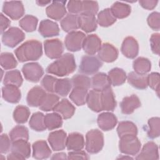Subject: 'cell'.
<instances>
[{
  "instance_id": "cell-1",
  "label": "cell",
  "mask_w": 160,
  "mask_h": 160,
  "mask_svg": "<svg viewBox=\"0 0 160 160\" xmlns=\"http://www.w3.org/2000/svg\"><path fill=\"white\" fill-rule=\"evenodd\" d=\"M14 53L21 62L38 60L42 54V44L34 39L27 41L16 49Z\"/></svg>"
},
{
  "instance_id": "cell-2",
  "label": "cell",
  "mask_w": 160,
  "mask_h": 160,
  "mask_svg": "<svg viewBox=\"0 0 160 160\" xmlns=\"http://www.w3.org/2000/svg\"><path fill=\"white\" fill-rule=\"evenodd\" d=\"M76 68V64L73 54L65 53L50 64L47 67L46 71L49 74L62 77L72 73Z\"/></svg>"
},
{
  "instance_id": "cell-3",
  "label": "cell",
  "mask_w": 160,
  "mask_h": 160,
  "mask_svg": "<svg viewBox=\"0 0 160 160\" xmlns=\"http://www.w3.org/2000/svg\"><path fill=\"white\" fill-rule=\"evenodd\" d=\"M104 146V136L98 129H92L86 135V150L90 154H96L101 151Z\"/></svg>"
},
{
  "instance_id": "cell-4",
  "label": "cell",
  "mask_w": 160,
  "mask_h": 160,
  "mask_svg": "<svg viewBox=\"0 0 160 160\" xmlns=\"http://www.w3.org/2000/svg\"><path fill=\"white\" fill-rule=\"evenodd\" d=\"M119 138V148L121 152L126 155L134 156L139 152L141 144L136 136L128 134Z\"/></svg>"
},
{
  "instance_id": "cell-5",
  "label": "cell",
  "mask_w": 160,
  "mask_h": 160,
  "mask_svg": "<svg viewBox=\"0 0 160 160\" xmlns=\"http://www.w3.org/2000/svg\"><path fill=\"white\" fill-rule=\"evenodd\" d=\"M102 62L98 57L94 55H85L82 57L79 71L84 74H92L102 67Z\"/></svg>"
},
{
  "instance_id": "cell-6",
  "label": "cell",
  "mask_w": 160,
  "mask_h": 160,
  "mask_svg": "<svg viewBox=\"0 0 160 160\" xmlns=\"http://www.w3.org/2000/svg\"><path fill=\"white\" fill-rule=\"evenodd\" d=\"M24 38L25 34L21 29L17 27H11L2 34V42L9 48H14Z\"/></svg>"
},
{
  "instance_id": "cell-7",
  "label": "cell",
  "mask_w": 160,
  "mask_h": 160,
  "mask_svg": "<svg viewBox=\"0 0 160 160\" xmlns=\"http://www.w3.org/2000/svg\"><path fill=\"white\" fill-rule=\"evenodd\" d=\"M85 38V34L81 31H75L69 32L64 39V44L66 49L71 52L80 51L82 48Z\"/></svg>"
},
{
  "instance_id": "cell-8",
  "label": "cell",
  "mask_w": 160,
  "mask_h": 160,
  "mask_svg": "<svg viewBox=\"0 0 160 160\" xmlns=\"http://www.w3.org/2000/svg\"><path fill=\"white\" fill-rule=\"evenodd\" d=\"M22 72L25 79L30 82H37L42 78L44 70L38 62H29L22 68Z\"/></svg>"
},
{
  "instance_id": "cell-9",
  "label": "cell",
  "mask_w": 160,
  "mask_h": 160,
  "mask_svg": "<svg viewBox=\"0 0 160 160\" xmlns=\"http://www.w3.org/2000/svg\"><path fill=\"white\" fill-rule=\"evenodd\" d=\"M2 12L11 19L18 20L24 14V6L21 1H6L3 3Z\"/></svg>"
},
{
  "instance_id": "cell-10",
  "label": "cell",
  "mask_w": 160,
  "mask_h": 160,
  "mask_svg": "<svg viewBox=\"0 0 160 160\" xmlns=\"http://www.w3.org/2000/svg\"><path fill=\"white\" fill-rule=\"evenodd\" d=\"M44 48L46 55L50 59H58L63 53L64 46L58 39H47L44 42Z\"/></svg>"
},
{
  "instance_id": "cell-11",
  "label": "cell",
  "mask_w": 160,
  "mask_h": 160,
  "mask_svg": "<svg viewBox=\"0 0 160 160\" xmlns=\"http://www.w3.org/2000/svg\"><path fill=\"white\" fill-rule=\"evenodd\" d=\"M48 140L53 151H62L66 147V132L63 130L52 131L49 134Z\"/></svg>"
},
{
  "instance_id": "cell-12",
  "label": "cell",
  "mask_w": 160,
  "mask_h": 160,
  "mask_svg": "<svg viewBox=\"0 0 160 160\" xmlns=\"http://www.w3.org/2000/svg\"><path fill=\"white\" fill-rule=\"evenodd\" d=\"M66 1H54L46 9V12L49 18L54 20H61L66 14Z\"/></svg>"
},
{
  "instance_id": "cell-13",
  "label": "cell",
  "mask_w": 160,
  "mask_h": 160,
  "mask_svg": "<svg viewBox=\"0 0 160 160\" xmlns=\"http://www.w3.org/2000/svg\"><path fill=\"white\" fill-rule=\"evenodd\" d=\"M121 51L125 57L129 59L135 58L139 52L138 41L132 36L126 37L122 41Z\"/></svg>"
},
{
  "instance_id": "cell-14",
  "label": "cell",
  "mask_w": 160,
  "mask_h": 160,
  "mask_svg": "<svg viewBox=\"0 0 160 160\" xmlns=\"http://www.w3.org/2000/svg\"><path fill=\"white\" fill-rule=\"evenodd\" d=\"M118 54L117 48L108 42L102 44L98 52L99 59L106 62H112L116 61L118 57Z\"/></svg>"
},
{
  "instance_id": "cell-15",
  "label": "cell",
  "mask_w": 160,
  "mask_h": 160,
  "mask_svg": "<svg viewBox=\"0 0 160 160\" xmlns=\"http://www.w3.org/2000/svg\"><path fill=\"white\" fill-rule=\"evenodd\" d=\"M101 40L96 34H89L86 36L82 49L88 55H94L98 52L101 46Z\"/></svg>"
},
{
  "instance_id": "cell-16",
  "label": "cell",
  "mask_w": 160,
  "mask_h": 160,
  "mask_svg": "<svg viewBox=\"0 0 160 160\" xmlns=\"http://www.w3.org/2000/svg\"><path fill=\"white\" fill-rule=\"evenodd\" d=\"M46 92L40 86H34L29 90L27 94L26 101L29 106L31 107H39Z\"/></svg>"
},
{
  "instance_id": "cell-17",
  "label": "cell",
  "mask_w": 160,
  "mask_h": 160,
  "mask_svg": "<svg viewBox=\"0 0 160 160\" xmlns=\"http://www.w3.org/2000/svg\"><path fill=\"white\" fill-rule=\"evenodd\" d=\"M39 32L44 38H50L59 35V28L58 24L49 19H44L40 22Z\"/></svg>"
},
{
  "instance_id": "cell-18",
  "label": "cell",
  "mask_w": 160,
  "mask_h": 160,
  "mask_svg": "<svg viewBox=\"0 0 160 160\" xmlns=\"http://www.w3.org/2000/svg\"><path fill=\"white\" fill-rule=\"evenodd\" d=\"M98 125L99 128L104 131L112 129L118 122L116 116L111 112H106L100 114L97 119Z\"/></svg>"
},
{
  "instance_id": "cell-19",
  "label": "cell",
  "mask_w": 160,
  "mask_h": 160,
  "mask_svg": "<svg viewBox=\"0 0 160 160\" xmlns=\"http://www.w3.org/2000/svg\"><path fill=\"white\" fill-rule=\"evenodd\" d=\"M136 159H158L159 151L158 145L152 142H146L142 147L140 153L136 156Z\"/></svg>"
},
{
  "instance_id": "cell-20",
  "label": "cell",
  "mask_w": 160,
  "mask_h": 160,
  "mask_svg": "<svg viewBox=\"0 0 160 160\" xmlns=\"http://www.w3.org/2000/svg\"><path fill=\"white\" fill-rule=\"evenodd\" d=\"M141 106V101L136 94L124 98L120 103L122 113L124 114H132L135 109Z\"/></svg>"
},
{
  "instance_id": "cell-21",
  "label": "cell",
  "mask_w": 160,
  "mask_h": 160,
  "mask_svg": "<svg viewBox=\"0 0 160 160\" xmlns=\"http://www.w3.org/2000/svg\"><path fill=\"white\" fill-rule=\"evenodd\" d=\"M2 97L8 102L18 103L21 98V92L18 87L7 84L2 88Z\"/></svg>"
},
{
  "instance_id": "cell-22",
  "label": "cell",
  "mask_w": 160,
  "mask_h": 160,
  "mask_svg": "<svg viewBox=\"0 0 160 160\" xmlns=\"http://www.w3.org/2000/svg\"><path fill=\"white\" fill-rule=\"evenodd\" d=\"M101 104L102 111H112L116 107V101L112 89L109 86L101 91Z\"/></svg>"
},
{
  "instance_id": "cell-23",
  "label": "cell",
  "mask_w": 160,
  "mask_h": 160,
  "mask_svg": "<svg viewBox=\"0 0 160 160\" xmlns=\"http://www.w3.org/2000/svg\"><path fill=\"white\" fill-rule=\"evenodd\" d=\"M51 154V151L45 141L39 140L32 144V157L34 159H47Z\"/></svg>"
},
{
  "instance_id": "cell-24",
  "label": "cell",
  "mask_w": 160,
  "mask_h": 160,
  "mask_svg": "<svg viewBox=\"0 0 160 160\" xmlns=\"http://www.w3.org/2000/svg\"><path fill=\"white\" fill-rule=\"evenodd\" d=\"M75 107L67 99H62L57 104L53 111L59 114L64 119L71 118L74 114Z\"/></svg>"
},
{
  "instance_id": "cell-25",
  "label": "cell",
  "mask_w": 160,
  "mask_h": 160,
  "mask_svg": "<svg viewBox=\"0 0 160 160\" xmlns=\"http://www.w3.org/2000/svg\"><path fill=\"white\" fill-rule=\"evenodd\" d=\"M86 103L88 108L94 112H99L102 111L101 104V91L92 89L88 94Z\"/></svg>"
},
{
  "instance_id": "cell-26",
  "label": "cell",
  "mask_w": 160,
  "mask_h": 160,
  "mask_svg": "<svg viewBox=\"0 0 160 160\" xmlns=\"http://www.w3.org/2000/svg\"><path fill=\"white\" fill-rule=\"evenodd\" d=\"M126 79L129 84L138 89H145L148 86V75L146 74H140L132 71L128 74Z\"/></svg>"
},
{
  "instance_id": "cell-27",
  "label": "cell",
  "mask_w": 160,
  "mask_h": 160,
  "mask_svg": "<svg viewBox=\"0 0 160 160\" xmlns=\"http://www.w3.org/2000/svg\"><path fill=\"white\" fill-rule=\"evenodd\" d=\"M62 29L67 32L75 31L79 28V15L68 14L61 21Z\"/></svg>"
},
{
  "instance_id": "cell-28",
  "label": "cell",
  "mask_w": 160,
  "mask_h": 160,
  "mask_svg": "<svg viewBox=\"0 0 160 160\" xmlns=\"http://www.w3.org/2000/svg\"><path fill=\"white\" fill-rule=\"evenodd\" d=\"M85 142L83 136L78 132H71L67 136L66 147L68 150H82Z\"/></svg>"
},
{
  "instance_id": "cell-29",
  "label": "cell",
  "mask_w": 160,
  "mask_h": 160,
  "mask_svg": "<svg viewBox=\"0 0 160 160\" xmlns=\"http://www.w3.org/2000/svg\"><path fill=\"white\" fill-rule=\"evenodd\" d=\"M11 151L27 159L31 155V146L27 140H16L12 142Z\"/></svg>"
},
{
  "instance_id": "cell-30",
  "label": "cell",
  "mask_w": 160,
  "mask_h": 160,
  "mask_svg": "<svg viewBox=\"0 0 160 160\" xmlns=\"http://www.w3.org/2000/svg\"><path fill=\"white\" fill-rule=\"evenodd\" d=\"M98 21L95 16L79 14V28L85 32H91L96 29Z\"/></svg>"
},
{
  "instance_id": "cell-31",
  "label": "cell",
  "mask_w": 160,
  "mask_h": 160,
  "mask_svg": "<svg viewBox=\"0 0 160 160\" xmlns=\"http://www.w3.org/2000/svg\"><path fill=\"white\" fill-rule=\"evenodd\" d=\"M91 79L92 89L102 91L105 88L111 86L108 76L104 72H98L94 74Z\"/></svg>"
},
{
  "instance_id": "cell-32",
  "label": "cell",
  "mask_w": 160,
  "mask_h": 160,
  "mask_svg": "<svg viewBox=\"0 0 160 160\" xmlns=\"http://www.w3.org/2000/svg\"><path fill=\"white\" fill-rule=\"evenodd\" d=\"M110 84L114 86H118L124 84L127 79L126 72L121 68H115L110 70L108 74Z\"/></svg>"
},
{
  "instance_id": "cell-33",
  "label": "cell",
  "mask_w": 160,
  "mask_h": 160,
  "mask_svg": "<svg viewBox=\"0 0 160 160\" xmlns=\"http://www.w3.org/2000/svg\"><path fill=\"white\" fill-rule=\"evenodd\" d=\"M112 14L116 18L123 19L128 17L131 11V6L126 3L116 1L110 8Z\"/></svg>"
},
{
  "instance_id": "cell-34",
  "label": "cell",
  "mask_w": 160,
  "mask_h": 160,
  "mask_svg": "<svg viewBox=\"0 0 160 160\" xmlns=\"http://www.w3.org/2000/svg\"><path fill=\"white\" fill-rule=\"evenodd\" d=\"M88 94V89L80 88H73L70 92L69 98L77 106H82L86 103Z\"/></svg>"
},
{
  "instance_id": "cell-35",
  "label": "cell",
  "mask_w": 160,
  "mask_h": 160,
  "mask_svg": "<svg viewBox=\"0 0 160 160\" xmlns=\"http://www.w3.org/2000/svg\"><path fill=\"white\" fill-rule=\"evenodd\" d=\"M97 21L98 24L102 27H109L116 21V18L112 14L110 8H106L98 13Z\"/></svg>"
},
{
  "instance_id": "cell-36",
  "label": "cell",
  "mask_w": 160,
  "mask_h": 160,
  "mask_svg": "<svg viewBox=\"0 0 160 160\" xmlns=\"http://www.w3.org/2000/svg\"><path fill=\"white\" fill-rule=\"evenodd\" d=\"M44 115L41 112H36L31 116L29 124L30 128L38 132L44 131L46 129L44 123Z\"/></svg>"
},
{
  "instance_id": "cell-37",
  "label": "cell",
  "mask_w": 160,
  "mask_h": 160,
  "mask_svg": "<svg viewBox=\"0 0 160 160\" xmlns=\"http://www.w3.org/2000/svg\"><path fill=\"white\" fill-rule=\"evenodd\" d=\"M72 87L70 79H57L54 86V92L62 97L66 96L69 93Z\"/></svg>"
},
{
  "instance_id": "cell-38",
  "label": "cell",
  "mask_w": 160,
  "mask_h": 160,
  "mask_svg": "<svg viewBox=\"0 0 160 160\" xmlns=\"http://www.w3.org/2000/svg\"><path fill=\"white\" fill-rule=\"evenodd\" d=\"M44 123L46 129L48 130H54L59 128L62 125V116L55 112L47 114L44 116Z\"/></svg>"
},
{
  "instance_id": "cell-39",
  "label": "cell",
  "mask_w": 160,
  "mask_h": 160,
  "mask_svg": "<svg viewBox=\"0 0 160 160\" xmlns=\"http://www.w3.org/2000/svg\"><path fill=\"white\" fill-rule=\"evenodd\" d=\"M117 132L119 138L128 134L136 136L138 134V128L136 124L131 121H121L118 126Z\"/></svg>"
},
{
  "instance_id": "cell-40",
  "label": "cell",
  "mask_w": 160,
  "mask_h": 160,
  "mask_svg": "<svg viewBox=\"0 0 160 160\" xmlns=\"http://www.w3.org/2000/svg\"><path fill=\"white\" fill-rule=\"evenodd\" d=\"M132 67L135 72L140 74H146L151 70V63L148 58L139 57L133 61Z\"/></svg>"
},
{
  "instance_id": "cell-41",
  "label": "cell",
  "mask_w": 160,
  "mask_h": 160,
  "mask_svg": "<svg viewBox=\"0 0 160 160\" xmlns=\"http://www.w3.org/2000/svg\"><path fill=\"white\" fill-rule=\"evenodd\" d=\"M59 101V98L56 94L51 92L46 93L39 108L43 111H53Z\"/></svg>"
},
{
  "instance_id": "cell-42",
  "label": "cell",
  "mask_w": 160,
  "mask_h": 160,
  "mask_svg": "<svg viewBox=\"0 0 160 160\" xmlns=\"http://www.w3.org/2000/svg\"><path fill=\"white\" fill-rule=\"evenodd\" d=\"M22 78L20 71L18 70H12L6 72L3 79L4 85L11 84L17 87H20L22 84Z\"/></svg>"
},
{
  "instance_id": "cell-43",
  "label": "cell",
  "mask_w": 160,
  "mask_h": 160,
  "mask_svg": "<svg viewBox=\"0 0 160 160\" xmlns=\"http://www.w3.org/2000/svg\"><path fill=\"white\" fill-rule=\"evenodd\" d=\"M30 116V111L28 107L19 105L16 106L13 112V118L16 122L24 124L27 122Z\"/></svg>"
},
{
  "instance_id": "cell-44",
  "label": "cell",
  "mask_w": 160,
  "mask_h": 160,
  "mask_svg": "<svg viewBox=\"0 0 160 160\" xmlns=\"http://www.w3.org/2000/svg\"><path fill=\"white\" fill-rule=\"evenodd\" d=\"M38 22L36 17L32 15H26L19 22L20 27L26 32H32L36 30Z\"/></svg>"
},
{
  "instance_id": "cell-45",
  "label": "cell",
  "mask_w": 160,
  "mask_h": 160,
  "mask_svg": "<svg viewBox=\"0 0 160 160\" xmlns=\"http://www.w3.org/2000/svg\"><path fill=\"white\" fill-rule=\"evenodd\" d=\"M9 138L12 142L19 139H29V131L26 127L21 125L15 126L9 132Z\"/></svg>"
},
{
  "instance_id": "cell-46",
  "label": "cell",
  "mask_w": 160,
  "mask_h": 160,
  "mask_svg": "<svg viewBox=\"0 0 160 160\" xmlns=\"http://www.w3.org/2000/svg\"><path fill=\"white\" fill-rule=\"evenodd\" d=\"M148 129L147 134L150 139H154L159 136L160 133V119L158 117L150 118L148 121Z\"/></svg>"
},
{
  "instance_id": "cell-47",
  "label": "cell",
  "mask_w": 160,
  "mask_h": 160,
  "mask_svg": "<svg viewBox=\"0 0 160 160\" xmlns=\"http://www.w3.org/2000/svg\"><path fill=\"white\" fill-rule=\"evenodd\" d=\"M73 88L88 89L91 87V79L84 74H76L71 79Z\"/></svg>"
},
{
  "instance_id": "cell-48",
  "label": "cell",
  "mask_w": 160,
  "mask_h": 160,
  "mask_svg": "<svg viewBox=\"0 0 160 160\" xmlns=\"http://www.w3.org/2000/svg\"><path fill=\"white\" fill-rule=\"evenodd\" d=\"M0 62L1 67L5 70L14 69L18 65V62L14 56L11 52L1 53Z\"/></svg>"
},
{
  "instance_id": "cell-49",
  "label": "cell",
  "mask_w": 160,
  "mask_h": 160,
  "mask_svg": "<svg viewBox=\"0 0 160 160\" xmlns=\"http://www.w3.org/2000/svg\"><path fill=\"white\" fill-rule=\"evenodd\" d=\"M99 9V6L97 1H82V9L80 14L95 16Z\"/></svg>"
},
{
  "instance_id": "cell-50",
  "label": "cell",
  "mask_w": 160,
  "mask_h": 160,
  "mask_svg": "<svg viewBox=\"0 0 160 160\" xmlns=\"http://www.w3.org/2000/svg\"><path fill=\"white\" fill-rule=\"evenodd\" d=\"M57 78L51 75H45L41 81V85L48 92H54V86Z\"/></svg>"
},
{
  "instance_id": "cell-51",
  "label": "cell",
  "mask_w": 160,
  "mask_h": 160,
  "mask_svg": "<svg viewBox=\"0 0 160 160\" xmlns=\"http://www.w3.org/2000/svg\"><path fill=\"white\" fill-rule=\"evenodd\" d=\"M159 74L158 72H151L148 75V86L154 90L158 96L159 95Z\"/></svg>"
},
{
  "instance_id": "cell-52",
  "label": "cell",
  "mask_w": 160,
  "mask_h": 160,
  "mask_svg": "<svg viewBox=\"0 0 160 160\" xmlns=\"http://www.w3.org/2000/svg\"><path fill=\"white\" fill-rule=\"evenodd\" d=\"M147 22L149 26L155 31H159L160 29V14L158 12H152L148 18Z\"/></svg>"
},
{
  "instance_id": "cell-53",
  "label": "cell",
  "mask_w": 160,
  "mask_h": 160,
  "mask_svg": "<svg viewBox=\"0 0 160 160\" xmlns=\"http://www.w3.org/2000/svg\"><path fill=\"white\" fill-rule=\"evenodd\" d=\"M67 9L70 14H81L82 9V1H69L67 4Z\"/></svg>"
},
{
  "instance_id": "cell-54",
  "label": "cell",
  "mask_w": 160,
  "mask_h": 160,
  "mask_svg": "<svg viewBox=\"0 0 160 160\" xmlns=\"http://www.w3.org/2000/svg\"><path fill=\"white\" fill-rule=\"evenodd\" d=\"M0 139V152L1 154L7 153L11 149L12 141L6 134H2Z\"/></svg>"
},
{
  "instance_id": "cell-55",
  "label": "cell",
  "mask_w": 160,
  "mask_h": 160,
  "mask_svg": "<svg viewBox=\"0 0 160 160\" xmlns=\"http://www.w3.org/2000/svg\"><path fill=\"white\" fill-rule=\"evenodd\" d=\"M160 34L159 33H154L150 38V45L152 52L155 54H159V39Z\"/></svg>"
},
{
  "instance_id": "cell-56",
  "label": "cell",
  "mask_w": 160,
  "mask_h": 160,
  "mask_svg": "<svg viewBox=\"0 0 160 160\" xmlns=\"http://www.w3.org/2000/svg\"><path fill=\"white\" fill-rule=\"evenodd\" d=\"M68 159H88L89 157L83 151L79 150V151H70L68 155Z\"/></svg>"
},
{
  "instance_id": "cell-57",
  "label": "cell",
  "mask_w": 160,
  "mask_h": 160,
  "mask_svg": "<svg viewBox=\"0 0 160 160\" xmlns=\"http://www.w3.org/2000/svg\"><path fill=\"white\" fill-rule=\"evenodd\" d=\"M139 4L144 9L148 10H152L158 3L157 0H140L139 1Z\"/></svg>"
},
{
  "instance_id": "cell-58",
  "label": "cell",
  "mask_w": 160,
  "mask_h": 160,
  "mask_svg": "<svg viewBox=\"0 0 160 160\" xmlns=\"http://www.w3.org/2000/svg\"><path fill=\"white\" fill-rule=\"evenodd\" d=\"M0 21H1V33L3 34L5 32V30L11 24V21L2 13L1 14V20H0Z\"/></svg>"
},
{
  "instance_id": "cell-59",
  "label": "cell",
  "mask_w": 160,
  "mask_h": 160,
  "mask_svg": "<svg viewBox=\"0 0 160 160\" xmlns=\"http://www.w3.org/2000/svg\"><path fill=\"white\" fill-rule=\"evenodd\" d=\"M51 159H68L67 155L65 152H58L52 155Z\"/></svg>"
},
{
  "instance_id": "cell-60",
  "label": "cell",
  "mask_w": 160,
  "mask_h": 160,
  "mask_svg": "<svg viewBox=\"0 0 160 160\" xmlns=\"http://www.w3.org/2000/svg\"><path fill=\"white\" fill-rule=\"evenodd\" d=\"M7 159H25L22 156L13 152H11V153L8 155Z\"/></svg>"
},
{
  "instance_id": "cell-61",
  "label": "cell",
  "mask_w": 160,
  "mask_h": 160,
  "mask_svg": "<svg viewBox=\"0 0 160 160\" xmlns=\"http://www.w3.org/2000/svg\"><path fill=\"white\" fill-rule=\"evenodd\" d=\"M36 3L38 4V5L41 6H44L46 5H48V4L51 3L50 1H37Z\"/></svg>"
}]
</instances>
